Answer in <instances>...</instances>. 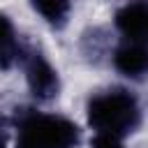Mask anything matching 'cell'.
Masks as SVG:
<instances>
[{"instance_id": "cell-3", "label": "cell", "mask_w": 148, "mask_h": 148, "mask_svg": "<svg viewBox=\"0 0 148 148\" xmlns=\"http://www.w3.org/2000/svg\"><path fill=\"white\" fill-rule=\"evenodd\" d=\"M23 72L30 95L37 102H51L60 92V74L44 53L23 56Z\"/></svg>"}, {"instance_id": "cell-2", "label": "cell", "mask_w": 148, "mask_h": 148, "mask_svg": "<svg viewBox=\"0 0 148 148\" xmlns=\"http://www.w3.org/2000/svg\"><path fill=\"white\" fill-rule=\"evenodd\" d=\"M79 125L53 111H25L14 130V148H76Z\"/></svg>"}, {"instance_id": "cell-5", "label": "cell", "mask_w": 148, "mask_h": 148, "mask_svg": "<svg viewBox=\"0 0 148 148\" xmlns=\"http://www.w3.org/2000/svg\"><path fill=\"white\" fill-rule=\"evenodd\" d=\"M113 25L123 35V39H136L148 44V0H132L118 7Z\"/></svg>"}, {"instance_id": "cell-1", "label": "cell", "mask_w": 148, "mask_h": 148, "mask_svg": "<svg viewBox=\"0 0 148 148\" xmlns=\"http://www.w3.org/2000/svg\"><path fill=\"white\" fill-rule=\"evenodd\" d=\"M86 120L95 134L125 139L141 125V104L127 88H104L86 102Z\"/></svg>"}, {"instance_id": "cell-8", "label": "cell", "mask_w": 148, "mask_h": 148, "mask_svg": "<svg viewBox=\"0 0 148 148\" xmlns=\"http://www.w3.org/2000/svg\"><path fill=\"white\" fill-rule=\"evenodd\" d=\"M90 148H125V146H123V139H118V136H109V134H95V136H92Z\"/></svg>"}, {"instance_id": "cell-4", "label": "cell", "mask_w": 148, "mask_h": 148, "mask_svg": "<svg viewBox=\"0 0 148 148\" xmlns=\"http://www.w3.org/2000/svg\"><path fill=\"white\" fill-rule=\"evenodd\" d=\"M111 65L120 76L130 81L146 79L148 76V44L136 42V39H123L111 53Z\"/></svg>"}, {"instance_id": "cell-10", "label": "cell", "mask_w": 148, "mask_h": 148, "mask_svg": "<svg viewBox=\"0 0 148 148\" xmlns=\"http://www.w3.org/2000/svg\"><path fill=\"white\" fill-rule=\"evenodd\" d=\"M0 130H2V116H0Z\"/></svg>"}, {"instance_id": "cell-9", "label": "cell", "mask_w": 148, "mask_h": 148, "mask_svg": "<svg viewBox=\"0 0 148 148\" xmlns=\"http://www.w3.org/2000/svg\"><path fill=\"white\" fill-rule=\"evenodd\" d=\"M0 148H5V141H2V134H0Z\"/></svg>"}, {"instance_id": "cell-6", "label": "cell", "mask_w": 148, "mask_h": 148, "mask_svg": "<svg viewBox=\"0 0 148 148\" xmlns=\"http://www.w3.org/2000/svg\"><path fill=\"white\" fill-rule=\"evenodd\" d=\"M18 60H23V49L16 25L0 9V69H12Z\"/></svg>"}, {"instance_id": "cell-7", "label": "cell", "mask_w": 148, "mask_h": 148, "mask_svg": "<svg viewBox=\"0 0 148 148\" xmlns=\"http://www.w3.org/2000/svg\"><path fill=\"white\" fill-rule=\"evenodd\" d=\"M32 12L51 28H62L72 14V0H28Z\"/></svg>"}]
</instances>
